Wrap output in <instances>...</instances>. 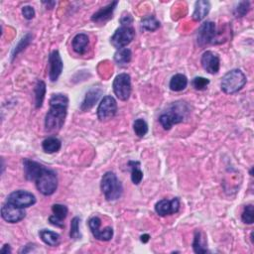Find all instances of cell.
<instances>
[{
  "instance_id": "1",
  "label": "cell",
  "mask_w": 254,
  "mask_h": 254,
  "mask_svg": "<svg viewBox=\"0 0 254 254\" xmlns=\"http://www.w3.org/2000/svg\"><path fill=\"white\" fill-rule=\"evenodd\" d=\"M50 109L46 114L45 127L47 131H57L65 123L68 112L69 98L66 95L57 94L50 98Z\"/></svg>"
},
{
  "instance_id": "2",
  "label": "cell",
  "mask_w": 254,
  "mask_h": 254,
  "mask_svg": "<svg viewBox=\"0 0 254 254\" xmlns=\"http://www.w3.org/2000/svg\"><path fill=\"white\" fill-rule=\"evenodd\" d=\"M101 192L108 202L117 201L123 194V186L113 172H106L100 183Z\"/></svg>"
},
{
  "instance_id": "3",
  "label": "cell",
  "mask_w": 254,
  "mask_h": 254,
  "mask_svg": "<svg viewBox=\"0 0 254 254\" xmlns=\"http://www.w3.org/2000/svg\"><path fill=\"white\" fill-rule=\"evenodd\" d=\"M34 182L39 192L44 196L53 195L58 188V177L56 173L45 166L42 168Z\"/></svg>"
},
{
  "instance_id": "4",
  "label": "cell",
  "mask_w": 254,
  "mask_h": 254,
  "mask_svg": "<svg viewBox=\"0 0 254 254\" xmlns=\"http://www.w3.org/2000/svg\"><path fill=\"white\" fill-rule=\"evenodd\" d=\"M246 84V76L241 70L234 69L226 73L222 79L221 88L226 95H233L242 90Z\"/></svg>"
},
{
  "instance_id": "5",
  "label": "cell",
  "mask_w": 254,
  "mask_h": 254,
  "mask_svg": "<svg viewBox=\"0 0 254 254\" xmlns=\"http://www.w3.org/2000/svg\"><path fill=\"white\" fill-rule=\"evenodd\" d=\"M187 109L182 103H174L167 112H164L159 117V122L165 130H170L173 125L184 121Z\"/></svg>"
},
{
  "instance_id": "6",
  "label": "cell",
  "mask_w": 254,
  "mask_h": 254,
  "mask_svg": "<svg viewBox=\"0 0 254 254\" xmlns=\"http://www.w3.org/2000/svg\"><path fill=\"white\" fill-rule=\"evenodd\" d=\"M113 92L114 95L122 101L129 99L132 92L131 88V78L128 74H119L115 77L113 81Z\"/></svg>"
},
{
  "instance_id": "7",
  "label": "cell",
  "mask_w": 254,
  "mask_h": 254,
  "mask_svg": "<svg viewBox=\"0 0 254 254\" xmlns=\"http://www.w3.org/2000/svg\"><path fill=\"white\" fill-rule=\"evenodd\" d=\"M134 37L135 32L131 26H121L110 38V43L114 48L119 50L129 45L133 41Z\"/></svg>"
},
{
  "instance_id": "8",
  "label": "cell",
  "mask_w": 254,
  "mask_h": 254,
  "mask_svg": "<svg viewBox=\"0 0 254 254\" xmlns=\"http://www.w3.org/2000/svg\"><path fill=\"white\" fill-rule=\"evenodd\" d=\"M218 40L217 26L212 21H207L202 24L197 34V41L200 46L215 44Z\"/></svg>"
},
{
  "instance_id": "9",
  "label": "cell",
  "mask_w": 254,
  "mask_h": 254,
  "mask_svg": "<svg viewBox=\"0 0 254 254\" xmlns=\"http://www.w3.org/2000/svg\"><path fill=\"white\" fill-rule=\"evenodd\" d=\"M97 117L100 121H108L117 113V102L111 95L104 96L98 104Z\"/></svg>"
},
{
  "instance_id": "10",
  "label": "cell",
  "mask_w": 254,
  "mask_h": 254,
  "mask_svg": "<svg viewBox=\"0 0 254 254\" xmlns=\"http://www.w3.org/2000/svg\"><path fill=\"white\" fill-rule=\"evenodd\" d=\"M6 202L18 208L26 209L36 204V197L32 193L27 192V190H19L11 193L7 197Z\"/></svg>"
},
{
  "instance_id": "11",
  "label": "cell",
  "mask_w": 254,
  "mask_h": 254,
  "mask_svg": "<svg viewBox=\"0 0 254 254\" xmlns=\"http://www.w3.org/2000/svg\"><path fill=\"white\" fill-rule=\"evenodd\" d=\"M101 221L98 217H93L89 221L90 229L94 237L100 241H109L113 237V228L111 226H106L103 229H100Z\"/></svg>"
},
{
  "instance_id": "12",
  "label": "cell",
  "mask_w": 254,
  "mask_h": 254,
  "mask_svg": "<svg viewBox=\"0 0 254 254\" xmlns=\"http://www.w3.org/2000/svg\"><path fill=\"white\" fill-rule=\"evenodd\" d=\"M1 217L9 223H17L24 220L26 217V212L24 209L18 208L6 202L1 208Z\"/></svg>"
},
{
  "instance_id": "13",
  "label": "cell",
  "mask_w": 254,
  "mask_h": 254,
  "mask_svg": "<svg viewBox=\"0 0 254 254\" xmlns=\"http://www.w3.org/2000/svg\"><path fill=\"white\" fill-rule=\"evenodd\" d=\"M201 64L204 70L211 74L216 75L219 73L221 68V60L217 53L213 51H206L201 59Z\"/></svg>"
},
{
  "instance_id": "14",
  "label": "cell",
  "mask_w": 254,
  "mask_h": 254,
  "mask_svg": "<svg viewBox=\"0 0 254 254\" xmlns=\"http://www.w3.org/2000/svg\"><path fill=\"white\" fill-rule=\"evenodd\" d=\"M64 64L58 50H54L49 56V79L56 82L62 75Z\"/></svg>"
},
{
  "instance_id": "15",
  "label": "cell",
  "mask_w": 254,
  "mask_h": 254,
  "mask_svg": "<svg viewBox=\"0 0 254 254\" xmlns=\"http://www.w3.org/2000/svg\"><path fill=\"white\" fill-rule=\"evenodd\" d=\"M180 206V200L178 198H174L172 200L164 199L155 205V212L161 217L171 216L179 212Z\"/></svg>"
},
{
  "instance_id": "16",
  "label": "cell",
  "mask_w": 254,
  "mask_h": 254,
  "mask_svg": "<svg viewBox=\"0 0 254 254\" xmlns=\"http://www.w3.org/2000/svg\"><path fill=\"white\" fill-rule=\"evenodd\" d=\"M52 212H53V216L49 218L50 223L60 228L65 227V224H64L63 222L68 216V213H69L68 208L61 204H56L52 207Z\"/></svg>"
},
{
  "instance_id": "17",
  "label": "cell",
  "mask_w": 254,
  "mask_h": 254,
  "mask_svg": "<svg viewBox=\"0 0 254 254\" xmlns=\"http://www.w3.org/2000/svg\"><path fill=\"white\" fill-rule=\"evenodd\" d=\"M117 4H118L117 1H113V2L109 3L108 5L101 7L97 12H95L93 15L92 21H94L95 23H104V22L108 21L109 19L112 18L113 12H114Z\"/></svg>"
},
{
  "instance_id": "18",
  "label": "cell",
  "mask_w": 254,
  "mask_h": 254,
  "mask_svg": "<svg viewBox=\"0 0 254 254\" xmlns=\"http://www.w3.org/2000/svg\"><path fill=\"white\" fill-rule=\"evenodd\" d=\"M102 94V91L98 88H93L92 90H90L86 96L85 99L83 100L82 104H81V110L82 111H89L91 110L95 104L98 101V99L100 98Z\"/></svg>"
},
{
  "instance_id": "19",
  "label": "cell",
  "mask_w": 254,
  "mask_h": 254,
  "mask_svg": "<svg viewBox=\"0 0 254 254\" xmlns=\"http://www.w3.org/2000/svg\"><path fill=\"white\" fill-rule=\"evenodd\" d=\"M23 166H24V175L28 181H35L37 176L41 172L42 168L44 167L42 164L30 159H24Z\"/></svg>"
},
{
  "instance_id": "20",
  "label": "cell",
  "mask_w": 254,
  "mask_h": 254,
  "mask_svg": "<svg viewBox=\"0 0 254 254\" xmlns=\"http://www.w3.org/2000/svg\"><path fill=\"white\" fill-rule=\"evenodd\" d=\"M90 45V38L85 33L77 34L72 41L73 50L79 55H85Z\"/></svg>"
},
{
  "instance_id": "21",
  "label": "cell",
  "mask_w": 254,
  "mask_h": 254,
  "mask_svg": "<svg viewBox=\"0 0 254 254\" xmlns=\"http://www.w3.org/2000/svg\"><path fill=\"white\" fill-rule=\"evenodd\" d=\"M211 10V3L206 0H199L195 4V10L192 15L193 19L197 22L202 21L207 17Z\"/></svg>"
},
{
  "instance_id": "22",
  "label": "cell",
  "mask_w": 254,
  "mask_h": 254,
  "mask_svg": "<svg viewBox=\"0 0 254 254\" xmlns=\"http://www.w3.org/2000/svg\"><path fill=\"white\" fill-rule=\"evenodd\" d=\"M39 236L41 238V240L49 245V246H58L60 241H61V236L59 233L52 231V230H48V229H42L39 231Z\"/></svg>"
},
{
  "instance_id": "23",
  "label": "cell",
  "mask_w": 254,
  "mask_h": 254,
  "mask_svg": "<svg viewBox=\"0 0 254 254\" xmlns=\"http://www.w3.org/2000/svg\"><path fill=\"white\" fill-rule=\"evenodd\" d=\"M193 249L196 253H207L209 252L208 248H207V241H206V237L204 236V233L197 229L195 231V235H194V241H193Z\"/></svg>"
},
{
  "instance_id": "24",
  "label": "cell",
  "mask_w": 254,
  "mask_h": 254,
  "mask_svg": "<svg viewBox=\"0 0 254 254\" xmlns=\"http://www.w3.org/2000/svg\"><path fill=\"white\" fill-rule=\"evenodd\" d=\"M188 86V79L183 74H177L170 80L169 88L173 92H182Z\"/></svg>"
},
{
  "instance_id": "25",
  "label": "cell",
  "mask_w": 254,
  "mask_h": 254,
  "mask_svg": "<svg viewBox=\"0 0 254 254\" xmlns=\"http://www.w3.org/2000/svg\"><path fill=\"white\" fill-rule=\"evenodd\" d=\"M131 58H132V52L128 48L119 49L114 54V61L119 66L128 65L131 61Z\"/></svg>"
},
{
  "instance_id": "26",
  "label": "cell",
  "mask_w": 254,
  "mask_h": 254,
  "mask_svg": "<svg viewBox=\"0 0 254 254\" xmlns=\"http://www.w3.org/2000/svg\"><path fill=\"white\" fill-rule=\"evenodd\" d=\"M61 147H62V143H61L60 139H58L57 137H54V136H50L42 142V148H43L44 152H46L48 154H53V153L58 152L61 149Z\"/></svg>"
},
{
  "instance_id": "27",
  "label": "cell",
  "mask_w": 254,
  "mask_h": 254,
  "mask_svg": "<svg viewBox=\"0 0 254 254\" xmlns=\"http://www.w3.org/2000/svg\"><path fill=\"white\" fill-rule=\"evenodd\" d=\"M34 93H35V105L37 108H40L43 105L45 95H46V84L43 81L39 80L35 86Z\"/></svg>"
},
{
  "instance_id": "28",
  "label": "cell",
  "mask_w": 254,
  "mask_h": 254,
  "mask_svg": "<svg viewBox=\"0 0 254 254\" xmlns=\"http://www.w3.org/2000/svg\"><path fill=\"white\" fill-rule=\"evenodd\" d=\"M128 166L131 170V181L134 185H139L143 180V172L140 169L138 161H129Z\"/></svg>"
},
{
  "instance_id": "29",
  "label": "cell",
  "mask_w": 254,
  "mask_h": 254,
  "mask_svg": "<svg viewBox=\"0 0 254 254\" xmlns=\"http://www.w3.org/2000/svg\"><path fill=\"white\" fill-rule=\"evenodd\" d=\"M141 27L146 31L154 32L160 27V22L156 19L155 16L149 15L141 20Z\"/></svg>"
},
{
  "instance_id": "30",
  "label": "cell",
  "mask_w": 254,
  "mask_h": 254,
  "mask_svg": "<svg viewBox=\"0 0 254 254\" xmlns=\"http://www.w3.org/2000/svg\"><path fill=\"white\" fill-rule=\"evenodd\" d=\"M133 129H134L135 134L138 137L142 138L148 133V124L144 119L138 118L133 123Z\"/></svg>"
},
{
  "instance_id": "31",
  "label": "cell",
  "mask_w": 254,
  "mask_h": 254,
  "mask_svg": "<svg viewBox=\"0 0 254 254\" xmlns=\"http://www.w3.org/2000/svg\"><path fill=\"white\" fill-rule=\"evenodd\" d=\"M241 220L246 224H252L254 222V207L252 205H247L244 207Z\"/></svg>"
},
{
  "instance_id": "32",
  "label": "cell",
  "mask_w": 254,
  "mask_h": 254,
  "mask_svg": "<svg viewBox=\"0 0 254 254\" xmlns=\"http://www.w3.org/2000/svg\"><path fill=\"white\" fill-rule=\"evenodd\" d=\"M250 9V2L249 1H241L238 3V5L234 8V16L236 18H241L245 16Z\"/></svg>"
},
{
  "instance_id": "33",
  "label": "cell",
  "mask_w": 254,
  "mask_h": 254,
  "mask_svg": "<svg viewBox=\"0 0 254 254\" xmlns=\"http://www.w3.org/2000/svg\"><path fill=\"white\" fill-rule=\"evenodd\" d=\"M70 236L72 239H80L82 237L80 232V219L78 217L74 218L71 222V231Z\"/></svg>"
},
{
  "instance_id": "34",
  "label": "cell",
  "mask_w": 254,
  "mask_h": 254,
  "mask_svg": "<svg viewBox=\"0 0 254 254\" xmlns=\"http://www.w3.org/2000/svg\"><path fill=\"white\" fill-rule=\"evenodd\" d=\"M210 85V80L203 77H196L192 81V86L197 91H204Z\"/></svg>"
},
{
  "instance_id": "35",
  "label": "cell",
  "mask_w": 254,
  "mask_h": 254,
  "mask_svg": "<svg viewBox=\"0 0 254 254\" xmlns=\"http://www.w3.org/2000/svg\"><path fill=\"white\" fill-rule=\"evenodd\" d=\"M31 39H32L31 35H30V34H27V35L20 41V43L15 47V49H14V51H13V54H12L13 58H15L23 49H25V48L29 45Z\"/></svg>"
},
{
  "instance_id": "36",
  "label": "cell",
  "mask_w": 254,
  "mask_h": 254,
  "mask_svg": "<svg viewBox=\"0 0 254 254\" xmlns=\"http://www.w3.org/2000/svg\"><path fill=\"white\" fill-rule=\"evenodd\" d=\"M22 14H23L25 19L32 20L35 17V10H34V8L32 6L27 5V6H24L22 8Z\"/></svg>"
},
{
  "instance_id": "37",
  "label": "cell",
  "mask_w": 254,
  "mask_h": 254,
  "mask_svg": "<svg viewBox=\"0 0 254 254\" xmlns=\"http://www.w3.org/2000/svg\"><path fill=\"white\" fill-rule=\"evenodd\" d=\"M132 22H133V19H132L130 14H127L125 16H122V18L120 19L121 26H130V24Z\"/></svg>"
},
{
  "instance_id": "38",
  "label": "cell",
  "mask_w": 254,
  "mask_h": 254,
  "mask_svg": "<svg viewBox=\"0 0 254 254\" xmlns=\"http://www.w3.org/2000/svg\"><path fill=\"white\" fill-rule=\"evenodd\" d=\"M1 253L3 254H8V253H11V248H10V245L9 244H5L2 248H1Z\"/></svg>"
},
{
  "instance_id": "39",
  "label": "cell",
  "mask_w": 254,
  "mask_h": 254,
  "mask_svg": "<svg viewBox=\"0 0 254 254\" xmlns=\"http://www.w3.org/2000/svg\"><path fill=\"white\" fill-rule=\"evenodd\" d=\"M149 238H150V236H149L148 234H144V235L141 236V241H142L143 243H146V242L149 241Z\"/></svg>"
}]
</instances>
